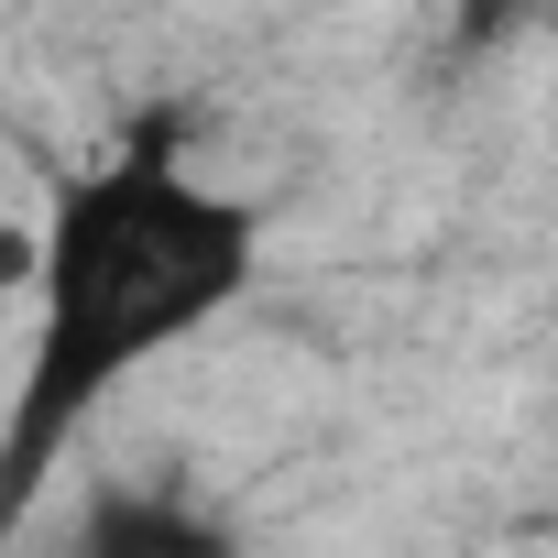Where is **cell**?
Masks as SVG:
<instances>
[{
  "label": "cell",
  "instance_id": "cell-2",
  "mask_svg": "<svg viewBox=\"0 0 558 558\" xmlns=\"http://www.w3.org/2000/svg\"><path fill=\"white\" fill-rule=\"evenodd\" d=\"M77 536L88 547H121V558H197V547H219V514L165 504V493H99Z\"/></svg>",
  "mask_w": 558,
  "mask_h": 558
},
{
  "label": "cell",
  "instance_id": "cell-1",
  "mask_svg": "<svg viewBox=\"0 0 558 558\" xmlns=\"http://www.w3.org/2000/svg\"><path fill=\"white\" fill-rule=\"evenodd\" d=\"M252 274L263 208L197 175L175 132H143L45 197V230L23 241V362L0 395V536L88 438V416L208 340L252 296Z\"/></svg>",
  "mask_w": 558,
  "mask_h": 558
},
{
  "label": "cell",
  "instance_id": "cell-3",
  "mask_svg": "<svg viewBox=\"0 0 558 558\" xmlns=\"http://www.w3.org/2000/svg\"><path fill=\"white\" fill-rule=\"evenodd\" d=\"M514 23H525V0H460V34L471 45H504Z\"/></svg>",
  "mask_w": 558,
  "mask_h": 558
}]
</instances>
